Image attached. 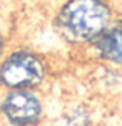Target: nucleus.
Instances as JSON below:
<instances>
[{
  "mask_svg": "<svg viewBox=\"0 0 122 126\" xmlns=\"http://www.w3.org/2000/svg\"><path fill=\"white\" fill-rule=\"evenodd\" d=\"M92 55L102 63L122 66V13H117L109 27L89 45Z\"/></svg>",
  "mask_w": 122,
  "mask_h": 126,
  "instance_id": "20e7f679",
  "label": "nucleus"
},
{
  "mask_svg": "<svg viewBox=\"0 0 122 126\" xmlns=\"http://www.w3.org/2000/svg\"><path fill=\"white\" fill-rule=\"evenodd\" d=\"M99 126H104V125H99Z\"/></svg>",
  "mask_w": 122,
  "mask_h": 126,
  "instance_id": "423d86ee",
  "label": "nucleus"
},
{
  "mask_svg": "<svg viewBox=\"0 0 122 126\" xmlns=\"http://www.w3.org/2000/svg\"><path fill=\"white\" fill-rule=\"evenodd\" d=\"M2 47H3V38H2V35H0V53H2Z\"/></svg>",
  "mask_w": 122,
  "mask_h": 126,
  "instance_id": "39448f33",
  "label": "nucleus"
},
{
  "mask_svg": "<svg viewBox=\"0 0 122 126\" xmlns=\"http://www.w3.org/2000/svg\"><path fill=\"white\" fill-rule=\"evenodd\" d=\"M47 75L45 60L32 50H15L0 63V85L7 90H35Z\"/></svg>",
  "mask_w": 122,
  "mask_h": 126,
  "instance_id": "f03ea898",
  "label": "nucleus"
},
{
  "mask_svg": "<svg viewBox=\"0 0 122 126\" xmlns=\"http://www.w3.org/2000/svg\"><path fill=\"white\" fill-rule=\"evenodd\" d=\"M116 15L114 0H62L54 22L67 43L89 47Z\"/></svg>",
  "mask_w": 122,
  "mask_h": 126,
  "instance_id": "f257e3e1",
  "label": "nucleus"
},
{
  "mask_svg": "<svg viewBox=\"0 0 122 126\" xmlns=\"http://www.w3.org/2000/svg\"><path fill=\"white\" fill-rule=\"evenodd\" d=\"M0 113L12 126H37L44 118V103L33 90H8L0 101Z\"/></svg>",
  "mask_w": 122,
  "mask_h": 126,
  "instance_id": "7ed1b4c3",
  "label": "nucleus"
}]
</instances>
